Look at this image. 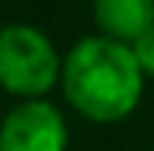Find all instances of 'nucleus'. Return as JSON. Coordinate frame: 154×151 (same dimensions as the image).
I'll return each instance as SVG.
<instances>
[{"mask_svg": "<svg viewBox=\"0 0 154 151\" xmlns=\"http://www.w3.org/2000/svg\"><path fill=\"white\" fill-rule=\"evenodd\" d=\"M63 94L82 116L113 123L135 110L142 98L145 72L132 44L88 35L63 60Z\"/></svg>", "mask_w": 154, "mask_h": 151, "instance_id": "f257e3e1", "label": "nucleus"}, {"mask_svg": "<svg viewBox=\"0 0 154 151\" xmlns=\"http://www.w3.org/2000/svg\"><path fill=\"white\" fill-rule=\"evenodd\" d=\"M63 63L54 41L35 25L0 29V85L25 101H41L60 79Z\"/></svg>", "mask_w": 154, "mask_h": 151, "instance_id": "f03ea898", "label": "nucleus"}, {"mask_svg": "<svg viewBox=\"0 0 154 151\" xmlns=\"http://www.w3.org/2000/svg\"><path fill=\"white\" fill-rule=\"evenodd\" d=\"M69 129L47 101H22L0 123V151H66Z\"/></svg>", "mask_w": 154, "mask_h": 151, "instance_id": "7ed1b4c3", "label": "nucleus"}, {"mask_svg": "<svg viewBox=\"0 0 154 151\" xmlns=\"http://www.w3.org/2000/svg\"><path fill=\"white\" fill-rule=\"evenodd\" d=\"M94 22L104 38L135 44L154 25V0H94Z\"/></svg>", "mask_w": 154, "mask_h": 151, "instance_id": "20e7f679", "label": "nucleus"}, {"mask_svg": "<svg viewBox=\"0 0 154 151\" xmlns=\"http://www.w3.org/2000/svg\"><path fill=\"white\" fill-rule=\"evenodd\" d=\"M132 51H135V57H138L142 72L145 76H154V25L135 41V44H132Z\"/></svg>", "mask_w": 154, "mask_h": 151, "instance_id": "39448f33", "label": "nucleus"}]
</instances>
